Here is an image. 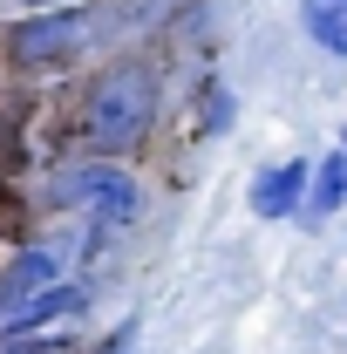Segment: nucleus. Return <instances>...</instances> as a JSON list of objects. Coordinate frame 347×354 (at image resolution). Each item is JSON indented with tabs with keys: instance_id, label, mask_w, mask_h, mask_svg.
<instances>
[{
	"instance_id": "obj_6",
	"label": "nucleus",
	"mask_w": 347,
	"mask_h": 354,
	"mask_svg": "<svg viewBox=\"0 0 347 354\" xmlns=\"http://www.w3.org/2000/svg\"><path fill=\"white\" fill-rule=\"evenodd\" d=\"M88 28H82V14L68 7V14H48V21H28L21 28V55L28 62H48V55H62V48H75Z\"/></svg>"
},
{
	"instance_id": "obj_2",
	"label": "nucleus",
	"mask_w": 347,
	"mask_h": 354,
	"mask_svg": "<svg viewBox=\"0 0 347 354\" xmlns=\"http://www.w3.org/2000/svg\"><path fill=\"white\" fill-rule=\"evenodd\" d=\"M62 198H68V205H82L88 218H95V232H116V225H130V218H136V184H130L123 171H109V164L75 171Z\"/></svg>"
},
{
	"instance_id": "obj_5",
	"label": "nucleus",
	"mask_w": 347,
	"mask_h": 354,
	"mask_svg": "<svg viewBox=\"0 0 347 354\" xmlns=\"http://www.w3.org/2000/svg\"><path fill=\"white\" fill-rule=\"evenodd\" d=\"M306 177H313L306 164H272V171L252 184V212H259V218H293L300 198H306Z\"/></svg>"
},
{
	"instance_id": "obj_4",
	"label": "nucleus",
	"mask_w": 347,
	"mask_h": 354,
	"mask_svg": "<svg viewBox=\"0 0 347 354\" xmlns=\"http://www.w3.org/2000/svg\"><path fill=\"white\" fill-rule=\"evenodd\" d=\"M68 307H82V293H75L68 279H55V286H41L35 300H21V307H14L7 320H0V341H28L35 327H48L55 313H68Z\"/></svg>"
},
{
	"instance_id": "obj_7",
	"label": "nucleus",
	"mask_w": 347,
	"mask_h": 354,
	"mask_svg": "<svg viewBox=\"0 0 347 354\" xmlns=\"http://www.w3.org/2000/svg\"><path fill=\"white\" fill-rule=\"evenodd\" d=\"M306 35L320 48L347 55V7H327V0H306Z\"/></svg>"
},
{
	"instance_id": "obj_8",
	"label": "nucleus",
	"mask_w": 347,
	"mask_h": 354,
	"mask_svg": "<svg viewBox=\"0 0 347 354\" xmlns=\"http://www.w3.org/2000/svg\"><path fill=\"white\" fill-rule=\"evenodd\" d=\"M313 177H320V184H313V212H334V205L347 198V150H334Z\"/></svg>"
},
{
	"instance_id": "obj_9",
	"label": "nucleus",
	"mask_w": 347,
	"mask_h": 354,
	"mask_svg": "<svg viewBox=\"0 0 347 354\" xmlns=\"http://www.w3.org/2000/svg\"><path fill=\"white\" fill-rule=\"evenodd\" d=\"M327 7H347V0H327Z\"/></svg>"
},
{
	"instance_id": "obj_1",
	"label": "nucleus",
	"mask_w": 347,
	"mask_h": 354,
	"mask_svg": "<svg viewBox=\"0 0 347 354\" xmlns=\"http://www.w3.org/2000/svg\"><path fill=\"white\" fill-rule=\"evenodd\" d=\"M150 109H157V82L143 68H116L88 102V143L95 150H130L150 123Z\"/></svg>"
},
{
	"instance_id": "obj_3",
	"label": "nucleus",
	"mask_w": 347,
	"mask_h": 354,
	"mask_svg": "<svg viewBox=\"0 0 347 354\" xmlns=\"http://www.w3.org/2000/svg\"><path fill=\"white\" fill-rule=\"evenodd\" d=\"M55 279H62V259H55L48 245H35V252H21V259H14L7 272H0V320H7V313L21 307V300H35L41 286H55Z\"/></svg>"
}]
</instances>
